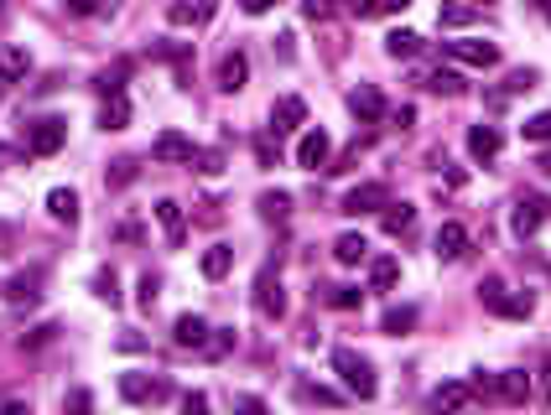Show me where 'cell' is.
<instances>
[{
  "instance_id": "cell-1",
  "label": "cell",
  "mask_w": 551,
  "mask_h": 415,
  "mask_svg": "<svg viewBox=\"0 0 551 415\" xmlns=\"http://www.w3.org/2000/svg\"><path fill=\"white\" fill-rule=\"evenodd\" d=\"M333 374L349 385V395H359V400H374V395H380V379H374L369 358L354 354V348H333Z\"/></svg>"
},
{
  "instance_id": "cell-2",
  "label": "cell",
  "mask_w": 551,
  "mask_h": 415,
  "mask_svg": "<svg viewBox=\"0 0 551 415\" xmlns=\"http://www.w3.org/2000/svg\"><path fill=\"white\" fill-rule=\"evenodd\" d=\"M479 301L489 306L494 317H510V322H525V317L536 312V301L525 297V291H510V286H505L499 275H489V281L479 286Z\"/></svg>"
},
{
  "instance_id": "cell-3",
  "label": "cell",
  "mask_w": 551,
  "mask_h": 415,
  "mask_svg": "<svg viewBox=\"0 0 551 415\" xmlns=\"http://www.w3.org/2000/svg\"><path fill=\"white\" fill-rule=\"evenodd\" d=\"M68 146V119L62 115H42L27 125V151L31 156H58Z\"/></svg>"
},
{
  "instance_id": "cell-4",
  "label": "cell",
  "mask_w": 551,
  "mask_h": 415,
  "mask_svg": "<svg viewBox=\"0 0 551 415\" xmlns=\"http://www.w3.org/2000/svg\"><path fill=\"white\" fill-rule=\"evenodd\" d=\"M442 53L453 62H468V68H494L499 62V47L484 42V37H458V42H442Z\"/></svg>"
},
{
  "instance_id": "cell-5",
  "label": "cell",
  "mask_w": 551,
  "mask_h": 415,
  "mask_svg": "<svg viewBox=\"0 0 551 415\" xmlns=\"http://www.w3.org/2000/svg\"><path fill=\"white\" fill-rule=\"evenodd\" d=\"M338 208L354 213V218H359V213H385V208H391V187H385V182H359L354 192H343Z\"/></svg>"
},
{
  "instance_id": "cell-6",
  "label": "cell",
  "mask_w": 551,
  "mask_h": 415,
  "mask_svg": "<svg viewBox=\"0 0 551 415\" xmlns=\"http://www.w3.org/2000/svg\"><path fill=\"white\" fill-rule=\"evenodd\" d=\"M255 312H260V317H286V291H281V275H276L271 265L260 270V275H255Z\"/></svg>"
},
{
  "instance_id": "cell-7",
  "label": "cell",
  "mask_w": 551,
  "mask_h": 415,
  "mask_svg": "<svg viewBox=\"0 0 551 415\" xmlns=\"http://www.w3.org/2000/svg\"><path fill=\"white\" fill-rule=\"evenodd\" d=\"M152 156L156 161H167V167H193V161H198V146L187 141L183 130H161V135L152 141Z\"/></svg>"
},
{
  "instance_id": "cell-8",
  "label": "cell",
  "mask_w": 551,
  "mask_h": 415,
  "mask_svg": "<svg viewBox=\"0 0 551 415\" xmlns=\"http://www.w3.org/2000/svg\"><path fill=\"white\" fill-rule=\"evenodd\" d=\"M328 156H333V141H328V130H302V141H297V167L307 172H317V167H328Z\"/></svg>"
},
{
  "instance_id": "cell-9",
  "label": "cell",
  "mask_w": 551,
  "mask_h": 415,
  "mask_svg": "<svg viewBox=\"0 0 551 415\" xmlns=\"http://www.w3.org/2000/svg\"><path fill=\"white\" fill-rule=\"evenodd\" d=\"M541 224H547V203H541V198H521V203H515V213H510V229H515V239L541 234Z\"/></svg>"
},
{
  "instance_id": "cell-10",
  "label": "cell",
  "mask_w": 551,
  "mask_h": 415,
  "mask_svg": "<svg viewBox=\"0 0 551 415\" xmlns=\"http://www.w3.org/2000/svg\"><path fill=\"white\" fill-rule=\"evenodd\" d=\"M349 110H354L359 125H380V119H385V99H380L374 84H359V89L349 94Z\"/></svg>"
},
{
  "instance_id": "cell-11",
  "label": "cell",
  "mask_w": 551,
  "mask_h": 415,
  "mask_svg": "<svg viewBox=\"0 0 551 415\" xmlns=\"http://www.w3.org/2000/svg\"><path fill=\"white\" fill-rule=\"evenodd\" d=\"M494 395H499L505 405H525V400L536 395V385H530V374H521V369H505V374H494Z\"/></svg>"
},
{
  "instance_id": "cell-12",
  "label": "cell",
  "mask_w": 551,
  "mask_h": 415,
  "mask_svg": "<svg viewBox=\"0 0 551 415\" xmlns=\"http://www.w3.org/2000/svg\"><path fill=\"white\" fill-rule=\"evenodd\" d=\"M120 395L130 400V405H152V400L167 395V385L152 379V374H120Z\"/></svg>"
},
{
  "instance_id": "cell-13",
  "label": "cell",
  "mask_w": 551,
  "mask_h": 415,
  "mask_svg": "<svg viewBox=\"0 0 551 415\" xmlns=\"http://www.w3.org/2000/svg\"><path fill=\"white\" fill-rule=\"evenodd\" d=\"M432 249H437V260H463V249H468V229H463L458 218H448L437 239H432Z\"/></svg>"
},
{
  "instance_id": "cell-14",
  "label": "cell",
  "mask_w": 551,
  "mask_h": 415,
  "mask_svg": "<svg viewBox=\"0 0 551 415\" xmlns=\"http://www.w3.org/2000/svg\"><path fill=\"white\" fill-rule=\"evenodd\" d=\"M209 332H214V327L203 322L198 312H183V317L172 322V338H177V348H209Z\"/></svg>"
},
{
  "instance_id": "cell-15",
  "label": "cell",
  "mask_w": 551,
  "mask_h": 415,
  "mask_svg": "<svg viewBox=\"0 0 551 415\" xmlns=\"http://www.w3.org/2000/svg\"><path fill=\"white\" fill-rule=\"evenodd\" d=\"M302 119H307V104L297 99V94L276 99V110H271V135H292V130H297Z\"/></svg>"
},
{
  "instance_id": "cell-16",
  "label": "cell",
  "mask_w": 551,
  "mask_h": 415,
  "mask_svg": "<svg viewBox=\"0 0 551 415\" xmlns=\"http://www.w3.org/2000/svg\"><path fill=\"white\" fill-rule=\"evenodd\" d=\"M245 78H250V58L234 47V53H224V62H218V89L224 94H240L245 89Z\"/></svg>"
},
{
  "instance_id": "cell-17",
  "label": "cell",
  "mask_w": 551,
  "mask_h": 415,
  "mask_svg": "<svg viewBox=\"0 0 551 415\" xmlns=\"http://www.w3.org/2000/svg\"><path fill=\"white\" fill-rule=\"evenodd\" d=\"M499 146H505V135H499L494 125H473V130H468V156H473V161H494Z\"/></svg>"
},
{
  "instance_id": "cell-18",
  "label": "cell",
  "mask_w": 551,
  "mask_h": 415,
  "mask_svg": "<svg viewBox=\"0 0 551 415\" xmlns=\"http://www.w3.org/2000/svg\"><path fill=\"white\" fill-rule=\"evenodd\" d=\"M152 213H156V224H161V234H167V244H183V239H187V218H183V208L172 203V198H161V203H156Z\"/></svg>"
},
{
  "instance_id": "cell-19",
  "label": "cell",
  "mask_w": 551,
  "mask_h": 415,
  "mask_svg": "<svg viewBox=\"0 0 551 415\" xmlns=\"http://www.w3.org/2000/svg\"><path fill=\"white\" fill-rule=\"evenodd\" d=\"M468 395H473V389L463 385V379H453V385H437V389H432V411H437V415H458L463 405H468Z\"/></svg>"
},
{
  "instance_id": "cell-20",
  "label": "cell",
  "mask_w": 551,
  "mask_h": 415,
  "mask_svg": "<svg viewBox=\"0 0 551 415\" xmlns=\"http://www.w3.org/2000/svg\"><path fill=\"white\" fill-rule=\"evenodd\" d=\"M47 213L73 229V224H78V192H73V187H53V192H47Z\"/></svg>"
},
{
  "instance_id": "cell-21",
  "label": "cell",
  "mask_w": 551,
  "mask_h": 415,
  "mask_svg": "<svg viewBox=\"0 0 551 415\" xmlns=\"http://www.w3.org/2000/svg\"><path fill=\"white\" fill-rule=\"evenodd\" d=\"M365 255H369V239L365 234H338L333 239V260H338V265H359Z\"/></svg>"
},
{
  "instance_id": "cell-22",
  "label": "cell",
  "mask_w": 551,
  "mask_h": 415,
  "mask_svg": "<svg viewBox=\"0 0 551 415\" xmlns=\"http://www.w3.org/2000/svg\"><path fill=\"white\" fill-rule=\"evenodd\" d=\"M411 224H416V208H411V203H391L385 213H380V229H385L391 239H400Z\"/></svg>"
},
{
  "instance_id": "cell-23",
  "label": "cell",
  "mask_w": 551,
  "mask_h": 415,
  "mask_svg": "<svg viewBox=\"0 0 551 415\" xmlns=\"http://www.w3.org/2000/svg\"><path fill=\"white\" fill-rule=\"evenodd\" d=\"M229 265H234V249H229V244H214V249H203V260H198V270H203L209 281H224V275H229Z\"/></svg>"
},
{
  "instance_id": "cell-24",
  "label": "cell",
  "mask_w": 551,
  "mask_h": 415,
  "mask_svg": "<svg viewBox=\"0 0 551 415\" xmlns=\"http://www.w3.org/2000/svg\"><path fill=\"white\" fill-rule=\"evenodd\" d=\"M99 125H104V130H125V125H130V99H125V94H110L104 110H99Z\"/></svg>"
},
{
  "instance_id": "cell-25",
  "label": "cell",
  "mask_w": 551,
  "mask_h": 415,
  "mask_svg": "<svg viewBox=\"0 0 551 415\" xmlns=\"http://www.w3.org/2000/svg\"><path fill=\"white\" fill-rule=\"evenodd\" d=\"M416 306H385V317H380V332H391V338H400V332H411L416 327Z\"/></svg>"
},
{
  "instance_id": "cell-26",
  "label": "cell",
  "mask_w": 551,
  "mask_h": 415,
  "mask_svg": "<svg viewBox=\"0 0 551 415\" xmlns=\"http://www.w3.org/2000/svg\"><path fill=\"white\" fill-rule=\"evenodd\" d=\"M27 68H31L27 47H0V78H5V84H16V78H27Z\"/></svg>"
},
{
  "instance_id": "cell-27",
  "label": "cell",
  "mask_w": 551,
  "mask_h": 415,
  "mask_svg": "<svg viewBox=\"0 0 551 415\" xmlns=\"http://www.w3.org/2000/svg\"><path fill=\"white\" fill-rule=\"evenodd\" d=\"M396 281H400V265L391 255H380V260L369 265V291H396Z\"/></svg>"
},
{
  "instance_id": "cell-28",
  "label": "cell",
  "mask_w": 551,
  "mask_h": 415,
  "mask_svg": "<svg viewBox=\"0 0 551 415\" xmlns=\"http://www.w3.org/2000/svg\"><path fill=\"white\" fill-rule=\"evenodd\" d=\"M37 281H42V270H21V275H11L5 297L16 301V306H27V301H37Z\"/></svg>"
},
{
  "instance_id": "cell-29",
  "label": "cell",
  "mask_w": 551,
  "mask_h": 415,
  "mask_svg": "<svg viewBox=\"0 0 551 415\" xmlns=\"http://www.w3.org/2000/svg\"><path fill=\"white\" fill-rule=\"evenodd\" d=\"M385 53H391V58H416V53H422V37H416V31H391V37H385Z\"/></svg>"
},
{
  "instance_id": "cell-30",
  "label": "cell",
  "mask_w": 551,
  "mask_h": 415,
  "mask_svg": "<svg viewBox=\"0 0 551 415\" xmlns=\"http://www.w3.org/2000/svg\"><path fill=\"white\" fill-rule=\"evenodd\" d=\"M521 135L530 141V146H551V110H541V115H530L521 125Z\"/></svg>"
},
{
  "instance_id": "cell-31",
  "label": "cell",
  "mask_w": 551,
  "mask_h": 415,
  "mask_svg": "<svg viewBox=\"0 0 551 415\" xmlns=\"http://www.w3.org/2000/svg\"><path fill=\"white\" fill-rule=\"evenodd\" d=\"M167 21H172V27H203L209 11H203V5H167Z\"/></svg>"
},
{
  "instance_id": "cell-32",
  "label": "cell",
  "mask_w": 551,
  "mask_h": 415,
  "mask_svg": "<svg viewBox=\"0 0 551 415\" xmlns=\"http://www.w3.org/2000/svg\"><path fill=\"white\" fill-rule=\"evenodd\" d=\"M359 301H365L359 286H333V291H328V306H333V312H359Z\"/></svg>"
},
{
  "instance_id": "cell-33",
  "label": "cell",
  "mask_w": 551,
  "mask_h": 415,
  "mask_svg": "<svg viewBox=\"0 0 551 415\" xmlns=\"http://www.w3.org/2000/svg\"><path fill=\"white\" fill-rule=\"evenodd\" d=\"M437 21H442V27H473V21H479V11H473V5H442V11H437Z\"/></svg>"
},
{
  "instance_id": "cell-34",
  "label": "cell",
  "mask_w": 551,
  "mask_h": 415,
  "mask_svg": "<svg viewBox=\"0 0 551 415\" xmlns=\"http://www.w3.org/2000/svg\"><path fill=\"white\" fill-rule=\"evenodd\" d=\"M94 297L110 301V306H120V281H115V270H99V275H94Z\"/></svg>"
},
{
  "instance_id": "cell-35",
  "label": "cell",
  "mask_w": 551,
  "mask_h": 415,
  "mask_svg": "<svg viewBox=\"0 0 551 415\" xmlns=\"http://www.w3.org/2000/svg\"><path fill=\"white\" fill-rule=\"evenodd\" d=\"M62 415H94V395L89 389H68L62 395Z\"/></svg>"
},
{
  "instance_id": "cell-36",
  "label": "cell",
  "mask_w": 551,
  "mask_h": 415,
  "mask_svg": "<svg viewBox=\"0 0 551 415\" xmlns=\"http://www.w3.org/2000/svg\"><path fill=\"white\" fill-rule=\"evenodd\" d=\"M427 89L432 94H463V78L453 73V68H437V73L427 78Z\"/></svg>"
},
{
  "instance_id": "cell-37",
  "label": "cell",
  "mask_w": 551,
  "mask_h": 415,
  "mask_svg": "<svg viewBox=\"0 0 551 415\" xmlns=\"http://www.w3.org/2000/svg\"><path fill=\"white\" fill-rule=\"evenodd\" d=\"M286 208H292L286 192H260V213H266V218H286Z\"/></svg>"
},
{
  "instance_id": "cell-38",
  "label": "cell",
  "mask_w": 551,
  "mask_h": 415,
  "mask_svg": "<svg viewBox=\"0 0 551 415\" xmlns=\"http://www.w3.org/2000/svg\"><path fill=\"white\" fill-rule=\"evenodd\" d=\"M229 348H234V327H218L214 338H209V358H224Z\"/></svg>"
},
{
  "instance_id": "cell-39",
  "label": "cell",
  "mask_w": 551,
  "mask_h": 415,
  "mask_svg": "<svg viewBox=\"0 0 551 415\" xmlns=\"http://www.w3.org/2000/svg\"><path fill=\"white\" fill-rule=\"evenodd\" d=\"M183 415H209V395H203V389H187V395H183Z\"/></svg>"
},
{
  "instance_id": "cell-40",
  "label": "cell",
  "mask_w": 551,
  "mask_h": 415,
  "mask_svg": "<svg viewBox=\"0 0 551 415\" xmlns=\"http://www.w3.org/2000/svg\"><path fill=\"white\" fill-rule=\"evenodd\" d=\"M234 415H266V400L260 395H234Z\"/></svg>"
},
{
  "instance_id": "cell-41",
  "label": "cell",
  "mask_w": 551,
  "mask_h": 415,
  "mask_svg": "<svg viewBox=\"0 0 551 415\" xmlns=\"http://www.w3.org/2000/svg\"><path fill=\"white\" fill-rule=\"evenodd\" d=\"M53 332H58V327H53V322H42V327H31L27 338H21V348H42V343H53Z\"/></svg>"
},
{
  "instance_id": "cell-42",
  "label": "cell",
  "mask_w": 551,
  "mask_h": 415,
  "mask_svg": "<svg viewBox=\"0 0 551 415\" xmlns=\"http://www.w3.org/2000/svg\"><path fill=\"white\" fill-rule=\"evenodd\" d=\"M510 94H525V89H536V73L530 68H521V73H510V84H505Z\"/></svg>"
},
{
  "instance_id": "cell-43",
  "label": "cell",
  "mask_w": 551,
  "mask_h": 415,
  "mask_svg": "<svg viewBox=\"0 0 551 415\" xmlns=\"http://www.w3.org/2000/svg\"><path fill=\"white\" fill-rule=\"evenodd\" d=\"M136 301L152 312V301H156V275H141V286H136Z\"/></svg>"
},
{
  "instance_id": "cell-44",
  "label": "cell",
  "mask_w": 551,
  "mask_h": 415,
  "mask_svg": "<svg viewBox=\"0 0 551 415\" xmlns=\"http://www.w3.org/2000/svg\"><path fill=\"white\" fill-rule=\"evenodd\" d=\"M198 172H203V177H214V172H224V161H218V151H198Z\"/></svg>"
},
{
  "instance_id": "cell-45",
  "label": "cell",
  "mask_w": 551,
  "mask_h": 415,
  "mask_svg": "<svg viewBox=\"0 0 551 415\" xmlns=\"http://www.w3.org/2000/svg\"><path fill=\"white\" fill-rule=\"evenodd\" d=\"M130 177H136V161H115V172H110V187H125Z\"/></svg>"
},
{
  "instance_id": "cell-46",
  "label": "cell",
  "mask_w": 551,
  "mask_h": 415,
  "mask_svg": "<svg viewBox=\"0 0 551 415\" xmlns=\"http://www.w3.org/2000/svg\"><path fill=\"white\" fill-rule=\"evenodd\" d=\"M302 395H307V400H317V405H338V395H333V389H323V385H307Z\"/></svg>"
},
{
  "instance_id": "cell-47",
  "label": "cell",
  "mask_w": 551,
  "mask_h": 415,
  "mask_svg": "<svg viewBox=\"0 0 551 415\" xmlns=\"http://www.w3.org/2000/svg\"><path fill=\"white\" fill-rule=\"evenodd\" d=\"M255 156H260V167H276V146H271V135H260V141H255Z\"/></svg>"
},
{
  "instance_id": "cell-48",
  "label": "cell",
  "mask_w": 551,
  "mask_h": 415,
  "mask_svg": "<svg viewBox=\"0 0 551 415\" xmlns=\"http://www.w3.org/2000/svg\"><path fill=\"white\" fill-rule=\"evenodd\" d=\"M120 348H125V354H141V348H146V338H136V332H125V338H120Z\"/></svg>"
},
{
  "instance_id": "cell-49",
  "label": "cell",
  "mask_w": 551,
  "mask_h": 415,
  "mask_svg": "<svg viewBox=\"0 0 551 415\" xmlns=\"http://www.w3.org/2000/svg\"><path fill=\"white\" fill-rule=\"evenodd\" d=\"M396 125H400V130H406V125H416V110H411V104H400V110H396Z\"/></svg>"
},
{
  "instance_id": "cell-50",
  "label": "cell",
  "mask_w": 551,
  "mask_h": 415,
  "mask_svg": "<svg viewBox=\"0 0 551 415\" xmlns=\"http://www.w3.org/2000/svg\"><path fill=\"white\" fill-rule=\"evenodd\" d=\"M0 415H27V405H21V400H11V405H0Z\"/></svg>"
},
{
  "instance_id": "cell-51",
  "label": "cell",
  "mask_w": 551,
  "mask_h": 415,
  "mask_svg": "<svg viewBox=\"0 0 551 415\" xmlns=\"http://www.w3.org/2000/svg\"><path fill=\"white\" fill-rule=\"evenodd\" d=\"M541 395H551V363L541 369Z\"/></svg>"
},
{
  "instance_id": "cell-52",
  "label": "cell",
  "mask_w": 551,
  "mask_h": 415,
  "mask_svg": "<svg viewBox=\"0 0 551 415\" xmlns=\"http://www.w3.org/2000/svg\"><path fill=\"white\" fill-rule=\"evenodd\" d=\"M536 167H541V172H551V151H541V156H536Z\"/></svg>"
},
{
  "instance_id": "cell-53",
  "label": "cell",
  "mask_w": 551,
  "mask_h": 415,
  "mask_svg": "<svg viewBox=\"0 0 551 415\" xmlns=\"http://www.w3.org/2000/svg\"><path fill=\"white\" fill-rule=\"evenodd\" d=\"M5 89H11V84H5V78H0V99H5Z\"/></svg>"
}]
</instances>
